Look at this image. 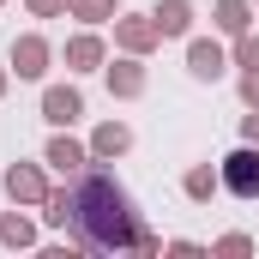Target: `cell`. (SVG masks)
I'll list each match as a JSON object with an SVG mask.
<instances>
[{
  "label": "cell",
  "mask_w": 259,
  "mask_h": 259,
  "mask_svg": "<svg viewBox=\"0 0 259 259\" xmlns=\"http://www.w3.org/2000/svg\"><path fill=\"white\" fill-rule=\"evenodd\" d=\"M66 229L78 235V247L91 253H115V247H139V223H133L127 193L115 187L109 169H78V187H72V217Z\"/></svg>",
  "instance_id": "obj_1"
},
{
  "label": "cell",
  "mask_w": 259,
  "mask_h": 259,
  "mask_svg": "<svg viewBox=\"0 0 259 259\" xmlns=\"http://www.w3.org/2000/svg\"><path fill=\"white\" fill-rule=\"evenodd\" d=\"M217 175H223V187H229L235 199H259V151H247V145L229 151Z\"/></svg>",
  "instance_id": "obj_2"
},
{
  "label": "cell",
  "mask_w": 259,
  "mask_h": 259,
  "mask_svg": "<svg viewBox=\"0 0 259 259\" xmlns=\"http://www.w3.org/2000/svg\"><path fill=\"white\" fill-rule=\"evenodd\" d=\"M157 36H163V30H157V18H151V12H127V18H115V42H121L127 55H151V49H157Z\"/></svg>",
  "instance_id": "obj_3"
},
{
  "label": "cell",
  "mask_w": 259,
  "mask_h": 259,
  "mask_svg": "<svg viewBox=\"0 0 259 259\" xmlns=\"http://www.w3.org/2000/svg\"><path fill=\"white\" fill-rule=\"evenodd\" d=\"M84 115V97L72 91V84H49L42 91V121H55V127H72Z\"/></svg>",
  "instance_id": "obj_4"
},
{
  "label": "cell",
  "mask_w": 259,
  "mask_h": 259,
  "mask_svg": "<svg viewBox=\"0 0 259 259\" xmlns=\"http://www.w3.org/2000/svg\"><path fill=\"white\" fill-rule=\"evenodd\" d=\"M12 72H18V78H42V72H49V42H42V36H18V42H12Z\"/></svg>",
  "instance_id": "obj_5"
},
{
  "label": "cell",
  "mask_w": 259,
  "mask_h": 259,
  "mask_svg": "<svg viewBox=\"0 0 259 259\" xmlns=\"http://www.w3.org/2000/svg\"><path fill=\"white\" fill-rule=\"evenodd\" d=\"M6 193L18 199V205H42L49 187H42V175H36L30 163H12V169H6Z\"/></svg>",
  "instance_id": "obj_6"
},
{
  "label": "cell",
  "mask_w": 259,
  "mask_h": 259,
  "mask_svg": "<svg viewBox=\"0 0 259 259\" xmlns=\"http://www.w3.org/2000/svg\"><path fill=\"white\" fill-rule=\"evenodd\" d=\"M151 18H157L163 36H187V30H193V6H187V0H157Z\"/></svg>",
  "instance_id": "obj_7"
},
{
  "label": "cell",
  "mask_w": 259,
  "mask_h": 259,
  "mask_svg": "<svg viewBox=\"0 0 259 259\" xmlns=\"http://www.w3.org/2000/svg\"><path fill=\"white\" fill-rule=\"evenodd\" d=\"M91 163V151L84 145H72V139H49V169H61V175H78Z\"/></svg>",
  "instance_id": "obj_8"
},
{
  "label": "cell",
  "mask_w": 259,
  "mask_h": 259,
  "mask_svg": "<svg viewBox=\"0 0 259 259\" xmlns=\"http://www.w3.org/2000/svg\"><path fill=\"white\" fill-rule=\"evenodd\" d=\"M187 66H193V78H223V49L199 36L193 49H187Z\"/></svg>",
  "instance_id": "obj_9"
},
{
  "label": "cell",
  "mask_w": 259,
  "mask_h": 259,
  "mask_svg": "<svg viewBox=\"0 0 259 259\" xmlns=\"http://www.w3.org/2000/svg\"><path fill=\"white\" fill-rule=\"evenodd\" d=\"M66 66H72V72H97V66H103V42H97V36H72V42H66Z\"/></svg>",
  "instance_id": "obj_10"
},
{
  "label": "cell",
  "mask_w": 259,
  "mask_h": 259,
  "mask_svg": "<svg viewBox=\"0 0 259 259\" xmlns=\"http://www.w3.org/2000/svg\"><path fill=\"white\" fill-rule=\"evenodd\" d=\"M127 145H133V133L121 127V121H103V127H97V139H91V151H97V157H121Z\"/></svg>",
  "instance_id": "obj_11"
},
{
  "label": "cell",
  "mask_w": 259,
  "mask_h": 259,
  "mask_svg": "<svg viewBox=\"0 0 259 259\" xmlns=\"http://www.w3.org/2000/svg\"><path fill=\"white\" fill-rule=\"evenodd\" d=\"M109 91H115V97H139V91H145L139 61H115V66H109Z\"/></svg>",
  "instance_id": "obj_12"
},
{
  "label": "cell",
  "mask_w": 259,
  "mask_h": 259,
  "mask_svg": "<svg viewBox=\"0 0 259 259\" xmlns=\"http://www.w3.org/2000/svg\"><path fill=\"white\" fill-rule=\"evenodd\" d=\"M253 24V12H247V0H223L217 6V30H229V36H241Z\"/></svg>",
  "instance_id": "obj_13"
},
{
  "label": "cell",
  "mask_w": 259,
  "mask_h": 259,
  "mask_svg": "<svg viewBox=\"0 0 259 259\" xmlns=\"http://www.w3.org/2000/svg\"><path fill=\"white\" fill-rule=\"evenodd\" d=\"M0 241H6V247H30V241H36V229H30L24 217H6V223H0Z\"/></svg>",
  "instance_id": "obj_14"
},
{
  "label": "cell",
  "mask_w": 259,
  "mask_h": 259,
  "mask_svg": "<svg viewBox=\"0 0 259 259\" xmlns=\"http://www.w3.org/2000/svg\"><path fill=\"white\" fill-rule=\"evenodd\" d=\"M72 12L84 24H103V18H115V0H72Z\"/></svg>",
  "instance_id": "obj_15"
},
{
  "label": "cell",
  "mask_w": 259,
  "mask_h": 259,
  "mask_svg": "<svg viewBox=\"0 0 259 259\" xmlns=\"http://www.w3.org/2000/svg\"><path fill=\"white\" fill-rule=\"evenodd\" d=\"M217 187H223V175H211V169H193V175H187V193L193 199H211Z\"/></svg>",
  "instance_id": "obj_16"
},
{
  "label": "cell",
  "mask_w": 259,
  "mask_h": 259,
  "mask_svg": "<svg viewBox=\"0 0 259 259\" xmlns=\"http://www.w3.org/2000/svg\"><path fill=\"white\" fill-rule=\"evenodd\" d=\"M235 61L247 66V72H259V36H247V30H241V42H235Z\"/></svg>",
  "instance_id": "obj_17"
},
{
  "label": "cell",
  "mask_w": 259,
  "mask_h": 259,
  "mask_svg": "<svg viewBox=\"0 0 259 259\" xmlns=\"http://www.w3.org/2000/svg\"><path fill=\"white\" fill-rule=\"evenodd\" d=\"M241 103H247V109H259V72H247V78H241Z\"/></svg>",
  "instance_id": "obj_18"
},
{
  "label": "cell",
  "mask_w": 259,
  "mask_h": 259,
  "mask_svg": "<svg viewBox=\"0 0 259 259\" xmlns=\"http://www.w3.org/2000/svg\"><path fill=\"white\" fill-rule=\"evenodd\" d=\"M30 12L36 18H55V12H66V0H30Z\"/></svg>",
  "instance_id": "obj_19"
},
{
  "label": "cell",
  "mask_w": 259,
  "mask_h": 259,
  "mask_svg": "<svg viewBox=\"0 0 259 259\" xmlns=\"http://www.w3.org/2000/svg\"><path fill=\"white\" fill-rule=\"evenodd\" d=\"M241 133H247V145H259V109L247 115V121H241Z\"/></svg>",
  "instance_id": "obj_20"
},
{
  "label": "cell",
  "mask_w": 259,
  "mask_h": 259,
  "mask_svg": "<svg viewBox=\"0 0 259 259\" xmlns=\"http://www.w3.org/2000/svg\"><path fill=\"white\" fill-rule=\"evenodd\" d=\"M0 91H6V66H0Z\"/></svg>",
  "instance_id": "obj_21"
}]
</instances>
